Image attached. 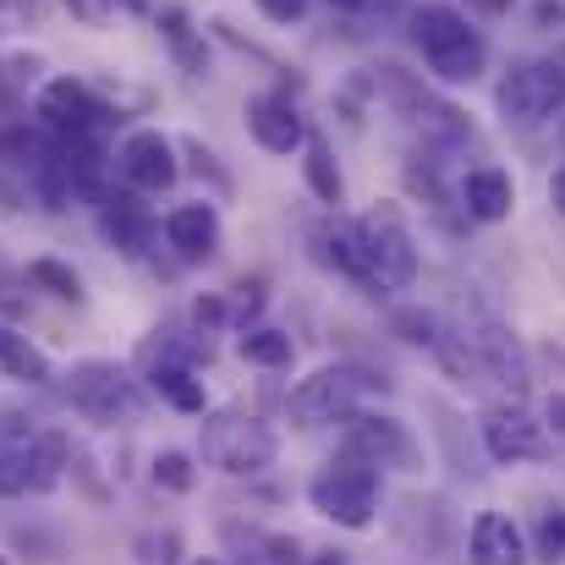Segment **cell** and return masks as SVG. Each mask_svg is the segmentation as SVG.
<instances>
[{"instance_id": "1", "label": "cell", "mask_w": 565, "mask_h": 565, "mask_svg": "<svg viewBox=\"0 0 565 565\" xmlns=\"http://www.w3.org/2000/svg\"><path fill=\"white\" fill-rule=\"evenodd\" d=\"M198 456L225 478H258L264 467H275L280 434L253 412L220 406V412H203V423H198Z\"/></svg>"}, {"instance_id": "2", "label": "cell", "mask_w": 565, "mask_h": 565, "mask_svg": "<svg viewBox=\"0 0 565 565\" xmlns=\"http://www.w3.org/2000/svg\"><path fill=\"white\" fill-rule=\"evenodd\" d=\"M412 44L445 83H472L489 66V39L456 11V6H417L412 11Z\"/></svg>"}, {"instance_id": "3", "label": "cell", "mask_w": 565, "mask_h": 565, "mask_svg": "<svg viewBox=\"0 0 565 565\" xmlns=\"http://www.w3.org/2000/svg\"><path fill=\"white\" fill-rule=\"evenodd\" d=\"M379 500H384L379 467L358 461V456H347V450H341L330 467H319V472H313V483H308V505H313L324 522L347 527V533L374 527L379 522Z\"/></svg>"}, {"instance_id": "4", "label": "cell", "mask_w": 565, "mask_h": 565, "mask_svg": "<svg viewBox=\"0 0 565 565\" xmlns=\"http://www.w3.org/2000/svg\"><path fill=\"white\" fill-rule=\"evenodd\" d=\"M374 390H384V379L335 363V369H313V374L291 390L286 406H291V423H297V428H330V423H347Z\"/></svg>"}, {"instance_id": "5", "label": "cell", "mask_w": 565, "mask_h": 565, "mask_svg": "<svg viewBox=\"0 0 565 565\" xmlns=\"http://www.w3.org/2000/svg\"><path fill=\"white\" fill-rule=\"evenodd\" d=\"M363 253H369V286L379 291H406L417 280V236L395 203H374L363 220Z\"/></svg>"}, {"instance_id": "6", "label": "cell", "mask_w": 565, "mask_h": 565, "mask_svg": "<svg viewBox=\"0 0 565 565\" xmlns=\"http://www.w3.org/2000/svg\"><path fill=\"white\" fill-rule=\"evenodd\" d=\"M72 456H66V439L61 434H28V439H0V494L6 500H39L50 489H61Z\"/></svg>"}, {"instance_id": "7", "label": "cell", "mask_w": 565, "mask_h": 565, "mask_svg": "<svg viewBox=\"0 0 565 565\" xmlns=\"http://www.w3.org/2000/svg\"><path fill=\"white\" fill-rule=\"evenodd\" d=\"M341 450L358 456V461H369V467H379V472L384 467L390 472H417L423 467V445L412 439V428L401 417H390V412H369V406H358L347 417Z\"/></svg>"}, {"instance_id": "8", "label": "cell", "mask_w": 565, "mask_h": 565, "mask_svg": "<svg viewBox=\"0 0 565 565\" xmlns=\"http://www.w3.org/2000/svg\"><path fill=\"white\" fill-rule=\"evenodd\" d=\"M500 116L516 121V127H539L550 116L565 110V66L561 61H522L500 77V94H494Z\"/></svg>"}, {"instance_id": "9", "label": "cell", "mask_w": 565, "mask_h": 565, "mask_svg": "<svg viewBox=\"0 0 565 565\" xmlns=\"http://www.w3.org/2000/svg\"><path fill=\"white\" fill-rule=\"evenodd\" d=\"M33 110H39V127H50L55 138H105L110 127V105L83 77H50Z\"/></svg>"}, {"instance_id": "10", "label": "cell", "mask_w": 565, "mask_h": 565, "mask_svg": "<svg viewBox=\"0 0 565 565\" xmlns=\"http://www.w3.org/2000/svg\"><path fill=\"white\" fill-rule=\"evenodd\" d=\"M478 434H483L489 461H500V467H522V461H550V456H555L550 428H544L527 406H516V401H494V406L483 412Z\"/></svg>"}, {"instance_id": "11", "label": "cell", "mask_w": 565, "mask_h": 565, "mask_svg": "<svg viewBox=\"0 0 565 565\" xmlns=\"http://www.w3.org/2000/svg\"><path fill=\"white\" fill-rule=\"evenodd\" d=\"M66 401H72L83 417H94V423H116V417H138L143 390L127 379V369L88 358V363H77V369L66 374Z\"/></svg>"}, {"instance_id": "12", "label": "cell", "mask_w": 565, "mask_h": 565, "mask_svg": "<svg viewBox=\"0 0 565 565\" xmlns=\"http://www.w3.org/2000/svg\"><path fill=\"white\" fill-rule=\"evenodd\" d=\"M116 177L127 182L132 192H171L182 182V160H177V143L160 132V127H138L121 138L116 149Z\"/></svg>"}, {"instance_id": "13", "label": "cell", "mask_w": 565, "mask_h": 565, "mask_svg": "<svg viewBox=\"0 0 565 565\" xmlns=\"http://www.w3.org/2000/svg\"><path fill=\"white\" fill-rule=\"evenodd\" d=\"M94 209H99V236L121 258H149V247L160 236V220L149 214V203H138V192H105Z\"/></svg>"}, {"instance_id": "14", "label": "cell", "mask_w": 565, "mask_h": 565, "mask_svg": "<svg viewBox=\"0 0 565 565\" xmlns=\"http://www.w3.org/2000/svg\"><path fill=\"white\" fill-rule=\"evenodd\" d=\"M242 116H247V138L264 154H297L302 138H308V121H302L291 94H253Z\"/></svg>"}, {"instance_id": "15", "label": "cell", "mask_w": 565, "mask_h": 565, "mask_svg": "<svg viewBox=\"0 0 565 565\" xmlns=\"http://www.w3.org/2000/svg\"><path fill=\"white\" fill-rule=\"evenodd\" d=\"M166 242L182 264H203L220 253V209L209 198H192V203H177L166 214Z\"/></svg>"}, {"instance_id": "16", "label": "cell", "mask_w": 565, "mask_h": 565, "mask_svg": "<svg viewBox=\"0 0 565 565\" xmlns=\"http://www.w3.org/2000/svg\"><path fill=\"white\" fill-rule=\"evenodd\" d=\"M467 565H527V533L505 511H478L467 527Z\"/></svg>"}, {"instance_id": "17", "label": "cell", "mask_w": 565, "mask_h": 565, "mask_svg": "<svg viewBox=\"0 0 565 565\" xmlns=\"http://www.w3.org/2000/svg\"><path fill=\"white\" fill-rule=\"evenodd\" d=\"M461 209H467L472 220H483V225L511 220V209H516V182H511V171H500V166L467 171V177H461Z\"/></svg>"}, {"instance_id": "18", "label": "cell", "mask_w": 565, "mask_h": 565, "mask_svg": "<svg viewBox=\"0 0 565 565\" xmlns=\"http://www.w3.org/2000/svg\"><path fill=\"white\" fill-rule=\"evenodd\" d=\"M319 258H324L330 269H341V275H352V280L369 286V253H363V231H358V220L330 214V220L319 225Z\"/></svg>"}, {"instance_id": "19", "label": "cell", "mask_w": 565, "mask_h": 565, "mask_svg": "<svg viewBox=\"0 0 565 565\" xmlns=\"http://www.w3.org/2000/svg\"><path fill=\"white\" fill-rule=\"evenodd\" d=\"M302 182L308 192L319 198V203H341L347 198V177H341V160H335V149H330V138H319V132H308L302 138Z\"/></svg>"}, {"instance_id": "20", "label": "cell", "mask_w": 565, "mask_h": 565, "mask_svg": "<svg viewBox=\"0 0 565 565\" xmlns=\"http://www.w3.org/2000/svg\"><path fill=\"white\" fill-rule=\"evenodd\" d=\"M149 390H154L171 412H188V417H203V412H209L203 379L192 374L188 363H154V369H149Z\"/></svg>"}, {"instance_id": "21", "label": "cell", "mask_w": 565, "mask_h": 565, "mask_svg": "<svg viewBox=\"0 0 565 565\" xmlns=\"http://www.w3.org/2000/svg\"><path fill=\"white\" fill-rule=\"evenodd\" d=\"M154 22H160V33H166L171 55L182 61V72L203 77V72H209V50H203V33L192 28L188 6H160V11H154Z\"/></svg>"}, {"instance_id": "22", "label": "cell", "mask_w": 565, "mask_h": 565, "mask_svg": "<svg viewBox=\"0 0 565 565\" xmlns=\"http://www.w3.org/2000/svg\"><path fill=\"white\" fill-rule=\"evenodd\" d=\"M0 369L11 379H22V384H50V358L11 319H0Z\"/></svg>"}, {"instance_id": "23", "label": "cell", "mask_w": 565, "mask_h": 565, "mask_svg": "<svg viewBox=\"0 0 565 565\" xmlns=\"http://www.w3.org/2000/svg\"><path fill=\"white\" fill-rule=\"evenodd\" d=\"M236 358L253 363V369H291L297 347H291L286 330H275V324H253V330L236 335Z\"/></svg>"}, {"instance_id": "24", "label": "cell", "mask_w": 565, "mask_h": 565, "mask_svg": "<svg viewBox=\"0 0 565 565\" xmlns=\"http://www.w3.org/2000/svg\"><path fill=\"white\" fill-rule=\"evenodd\" d=\"M28 280H33L39 291H50V297L72 302V308L88 297V291H83V275H77L66 258H50V253H44V258H28Z\"/></svg>"}, {"instance_id": "25", "label": "cell", "mask_w": 565, "mask_h": 565, "mask_svg": "<svg viewBox=\"0 0 565 565\" xmlns=\"http://www.w3.org/2000/svg\"><path fill=\"white\" fill-rule=\"evenodd\" d=\"M149 478H154V489H166V494H192V489H198V467H192L188 450H160V456L149 461Z\"/></svg>"}, {"instance_id": "26", "label": "cell", "mask_w": 565, "mask_h": 565, "mask_svg": "<svg viewBox=\"0 0 565 565\" xmlns=\"http://www.w3.org/2000/svg\"><path fill=\"white\" fill-rule=\"evenodd\" d=\"M544 565H565V505H544L533 522V550Z\"/></svg>"}, {"instance_id": "27", "label": "cell", "mask_w": 565, "mask_h": 565, "mask_svg": "<svg viewBox=\"0 0 565 565\" xmlns=\"http://www.w3.org/2000/svg\"><path fill=\"white\" fill-rule=\"evenodd\" d=\"M138 561L143 565H177V533H143L138 539Z\"/></svg>"}, {"instance_id": "28", "label": "cell", "mask_w": 565, "mask_h": 565, "mask_svg": "<svg viewBox=\"0 0 565 565\" xmlns=\"http://www.w3.org/2000/svg\"><path fill=\"white\" fill-rule=\"evenodd\" d=\"M269 22H280V28H291V22H302L308 17V0H253Z\"/></svg>"}, {"instance_id": "29", "label": "cell", "mask_w": 565, "mask_h": 565, "mask_svg": "<svg viewBox=\"0 0 565 565\" xmlns=\"http://www.w3.org/2000/svg\"><path fill=\"white\" fill-rule=\"evenodd\" d=\"M225 313H231V308H225L220 297H198V302H192V324H198V330H220Z\"/></svg>"}, {"instance_id": "30", "label": "cell", "mask_w": 565, "mask_h": 565, "mask_svg": "<svg viewBox=\"0 0 565 565\" xmlns=\"http://www.w3.org/2000/svg\"><path fill=\"white\" fill-rule=\"evenodd\" d=\"M324 6L352 11V17H384V11H395V0H324Z\"/></svg>"}, {"instance_id": "31", "label": "cell", "mask_w": 565, "mask_h": 565, "mask_svg": "<svg viewBox=\"0 0 565 565\" xmlns=\"http://www.w3.org/2000/svg\"><path fill=\"white\" fill-rule=\"evenodd\" d=\"M66 6H72V11H77V17H83V22H105V17H110V11H116V6H110V0H66Z\"/></svg>"}, {"instance_id": "32", "label": "cell", "mask_w": 565, "mask_h": 565, "mask_svg": "<svg viewBox=\"0 0 565 565\" xmlns=\"http://www.w3.org/2000/svg\"><path fill=\"white\" fill-rule=\"evenodd\" d=\"M39 0H0V17H33Z\"/></svg>"}, {"instance_id": "33", "label": "cell", "mask_w": 565, "mask_h": 565, "mask_svg": "<svg viewBox=\"0 0 565 565\" xmlns=\"http://www.w3.org/2000/svg\"><path fill=\"white\" fill-rule=\"evenodd\" d=\"M533 17H539V22H555V17H565V0H539Z\"/></svg>"}, {"instance_id": "34", "label": "cell", "mask_w": 565, "mask_h": 565, "mask_svg": "<svg viewBox=\"0 0 565 565\" xmlns=\"http://www.w3.org/2000/svg\"><path fill=\"white\" fill-rule=\"evenodd\" d=\"M472 11H483V17H505L511 11V0H467Z\"/></svg>"}, {"instance_id": "35", "label": "cell", "mask_w": 565, "mask_h": 565, "mask_svg": "<svg viewBox=\"0 0 565 565\" xmlns=\"http://www.w3.org/2000/svg\"><path fill=\"white\" fill-rule=\"evenodd\" d=\"M550 203H555V209L565 214V166L555 171V177H550Z\"/></svg>"}, {"instance_id": "36", "label": "cell", "mask_w": 565, "mask_h": 565, "mask_svg": "<svg viewBox=\"0 0 565 565\" xmlns=\"http://www.w3.org/2000/svg\"><path fill=\"white\" fill-rule=\"evenodd\" d=\"M116 11H132V17H149L154 11V0H110Z\"/></svg>"}, {"instance_id": "37", "label": "cell", "mask_w": 565, "mask_h": 565, "mask_svg": "<svg viewBox=\"0 0 565 565\" xmlns=\"http://www.w3.org/2000/svg\"><path fill=\"white\" fill-rule=\"evenodd\" d=\"M192 565H220V561H192Z\"/></svg>"}, {"instance_id": "38", "label": "cell", "mask_w": 565, "mask_h": 565, "mask_svg": "<svg viewBox=\"0 0 565 565\" xmlns=\"http://www.w3.org/2000/svg\"><path fill=\"white\" fill-rule=\"evenodd\" d=\"M0 269H6V258H0Z\"/></svg>"}]
</instances>
